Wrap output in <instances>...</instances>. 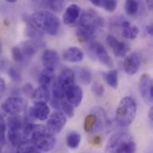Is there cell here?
<instances>
[{
  "instance_id": "8992f818",
  "label": "cell",
  "mask_w": 153,
  "mask_h": 153,
  "mask_svg": "<svg viewBox=\"0 0 153 153\" xmlns=\"http://www.w3.org/2000/svg\"><path fill=\"white\" fill-rule=\"evenodd\" d=\"M66 125V117L65 114L59 110H56L53 112L51 115H49L47 126L48 132H50L52 134H59Z\"/></svg>"
},
{
  "instance_id": "cb8c5ba5",
  "label": "cell",
  "mask_w": 153,
  "mask_h": 153,
  "mask_svg": "<svg viewBox=\"0 0 153 153\" xmlns=\"http://www.w3.org/2000/svg\"><path fill=\"white\" fill-rule=\"evenodd\" d=\"M97 125H98V116L94 112L86 116L84 119V124H83V127L86 132L88 133L93 132Z\"/></svg>"
},
{
  "instance_id": "d4e9b609",
  "label": "cell",
  "mask_w": 153,
  "mask_h": 153,
  "mask_svg": "<svg viewBox=\"0 0 153 153\" xmlns=\"http://www.w3.org/2000/svg\"><path fill=\"white\" fill-rule=\"evenodd\" d=\"M104 78L107 83L113 89H117L118 87V72L117 70H111L104 74Z\"/></svg>"
},
{
  "instance_id": "30bf717a",
  "label": "cell",
  "mask_w": 153,
  "mask_h": 153,
  "mask_svg": "<svg viewBox=\"0 0 153 153\" xmlns=\"http://www.w3.org/2000/svg\"><path fill=\"white\" fill-rule=\"evenodd\" d=\"M143 56L139 52H134L124 61V70L128 75H134L142 65Z\"/></svg>"
},
{
  "instance_id": "4316f807",
  "label": "cell",
  "mask_w": 153,
  "mask_h": 153,
  "mask_svg": "<svg viewBox=\"0 0 153 153\" xmlns=\"http://www.w3.org/2000/svg\"><path fill=\"white\" fill-rule=\"evenodd\" d=\"M51 93H52L53 99L57 100H63L65 97V89L58 83L56 80H55L52 83Z\"/></svg>"
},
{
  "instance_id": "7402d4cb",
  "label": "cell",
  "mask_w": 153,
  "mask_h": 153,
  "mask_svg": "<svg viewBox=\"0 0 153 153\" xmlns=\"http://www.w3.org/2000/svg\"><path fill=\"white\" fill-rule=\"evenodd\" d=\"M91 3L93 5L101 7L109 13L114 12L117 6V2L115 0H91Z\"/></svg>"
},
{
  "instance_id": "44dd1931",
  "label": "cell",
  "mask_w": 153,
  "mask_h": 153,
  "mask_svg": "<svg viewBox=\"0 0 153 153\" xmlns=\"http://www.w3.org/2000/svg\"><path fill=\"white\" fill-rule=\"evenodd\" d=\"M55 81V71L50 70V69H44L41 74H39V83L41 86H48L49 87V85L51 83H53V82Z\"/></svg>"
},
{
  "instance_id": "ba28073f",
  "label": "cell",
  "mask_w": 153,
  "mask_h": 153,
  "mask_svg": "<svg viewBox=\"0 0 153 153\" xmlns=\"http://www.w3.org/2000/svg\"><path fill=\"white\" fill-rule=\"evenodd\" d=\"M131 138L132 136L125 133H118L112 135L106 144L105 153H118L125 143Z\"/></svg>"
},
{
  "instance_id": "6da1fadb",
  "label": "cell",
  "mask_w": 153,
  "mask_h": 153,
  "mask_svg": "<svg viewBox=\"0 0 153 153\" xmlns=\"http://www.w3.org/2000/svg\"><path fill=\"white\" fill-rule=\"evenodd\" d=\"M32 25L49 35L57 34L60 29V20L52 12L47 10L38 11L30 15Z\"/></svg>"
},
{
  "instance_id": "2e32d148",
  "label": "cell",
  "mask_w": 153,
  "mask_h": 153,
  "mask_svg": "<svg viewBox=\"0 0 153 153\" xmlns=\"http://www.w3.org/2000/svg\"><path fill=\"white\" fill-rule=\"evenodd\" d=\"M80 12L81 9L76 4H72L67 6L63 15V22H65V24L70 25L74 23L80 16Z\"/></svg>"
},
{
  "instance_id": "9a60e30c",
  "label": "cell",
  "mask_w": 153,
  "mask_h": 153,
  "mask_svg": "<svg viewBox=\"0 0 153 153\" xmlns=\"http://www.w3.org/2000/svg\"><path fill=\"white\" fill-rule=\"evenodd\" d=\"M63 58L69 63H79L83 60L84 54L81 48L77 47H70L64 51Z\"/></svg>"
},
{
  "instance_id": "9c48e42d",
  "label": "cell",
  "mask_w": 153,
  "mask_h": 153,
  "mask_svg": "<svg viewBox=\"0 0 153 153\" xmlns=\"http://www.w3.org/2000/svg\"><path fill=\"white\" fill-rule=\"evenodd\" d=\"M90 49L93 53V55L96 56V58L104 65L107 67H113L114 66V61L111 58V56L108 55V51L104 48L103 45H101L100 42H91L90 45Z\"/></svg>"
},
{
  "instance_id": "ac0fdd59",
  "label": "cell",
  "mask_w": 153,
  "mask_h": 153,
  "mask_svg": "<svg viewBox=\"0 0 153 153\" xmlns=\"http://www.w3.org/2000/svg\"><path fill=\"white\" fill-rule=\"evenodd\" d=\"M94 30L85 26L79 25L76 30V37L78 40L82 43H91L94 38Z\"/></svg>"
},
{
  "instance_id": "bcb514c9",
  "label": "cell",
  "mask_w": 153,
  "mask_h": 153,
  "mask_svg": "<svg viewBox=\"0 0 153 153\" xmlns=\"http://www.w3.org/2000/svg\"><path fill=\"white\" fill-rule=\"evenodd\" d=\"M1 52H2V42L0 40V54H1Z\"/></svg>"
},
{
  "instance_id": "52a82bcc",
  "label": "cell",
  "mask_w": 153,
  "mask_h": 153,
  "mask_svg": "<svg viewBox=\"0 0 153 153\" xmlns=\"http://www.w3.org/2000/svg\"><path fill=\"white\" fill-rule=\"evenodd\" d=\"M139 91L141 97L147 104H152L153 102V83L152 79L148 74H143L140 77Z\"/></svg>"
},
{
  "instance_id": "f35d334b",
  "label": "cell",
  "mask_w": 153,
  "mask_h": 153,
  "mask_svg": "<svg viewBox=\"0 0 153 153\" xmlns=\"http://www.w3.org/2000/svg\"><path fill=\"white\" fill-rule=\"evenodd\" d=\"M5 90H6V83H5L4 80L0 77V100L3 98V96L5 92Z\"/></svg>"
},
{
  "instance_id": "f1b7e54d",
  "label": "cell",
  "mask_w": 153,
  "mask_h": 153,
  "mask_svg": "<svg viewBox=\"0 0 153 153\" xmlns=\"http://www.w3.org/2000/svg\"><path fill=\"white\" fill-rule=\"evenodd\" d=\"M16 153H41L30 141H26L17 146Z\"/></svg>"
},
{
  "instance_id": "ab89813d",
  "label": "cell",
  "mask_w": 153,
  "mask_h": 153,
  "mask_svg": "<svg viewBox=\"0 0 153 153\" xmlns=\"http://www.w3.org/2000/svg\"><path fill=\"white\" fill-rule=\"evenodd\" d=\"M60 103H61V100H55V99H53V100H50L51 106L54 108H56V109H58L60 108Z\"/></svg>"
},
{
  "instance_id": "60d3db41",
  "label": "cell",
  "mask_w": 153,
  "mask_h": 153,
  "mask_svg": "<svg viewBox=\"0 0 153 153\" xmlns=\"http://www.w3.org/2000/svg\"><path fill=\"white\" fill-rule=\"evenodd\" d=\"M101 142H102V139H101V137L99 136V135L94 136V137L92 138V140H91V143H92L93 145H100V144L101 143Z\"/></svg>"
},
{
  "instance_id": "277c9868",
  "label": "cell",
  "mask_w": 153,
  "mask_h": 153,
  "mask_svg": "<svg viewBox=\"0 0 153 153\" xmlns=\"http://www.w3.org/2000/svg\"><path fill=\"white\" fill-rule=\"evenodd\" d=\"M27 108V102L21 97H10L1 106V111L10 116H20Z\"/></svg>"
},
{
  "instance_id": "e0dca14e",
  "label": "cell",
  "mask_w": 153,
  "mask_h": 153,
  "mask_svg": "<svg viewBox=\"0 0 153 153\" xmlns=\"http://www.w3.org/2000/svg\"><path fill=\"white\" fill-rule=\"evenodd\" d=\"M31 99L34 103H47L50 100V91L48 86L39 85L34 90Z\"/></svg>"
},
{
  "instance_id": "f6af8a7d",
  "label": "cell",
  "mask_w": 153,
  "mask_h": 153,
  "mask_svg": "<svg viewBox=\"0 0 153 153\" xmlns=\"http://www.w3.org/2000/svg\"><path fill=\"white\" fill-rule=\"evenodd\" d=\"M3 143H1V142H0V153H2V147H3Z\"/></svg>"
},
{
  "instance_id": "74e56055",
  "label": "cell",
  "mask_w": 153,
  "mask_h": 153,
  "mask_svg": "<svg viewBox=\"0 0 153 153\" xmlns=\"http://www.w3.org/2000/svg\"><path fill=\"white\" fill-rule=\"evenodd\" d=\"M22 91L26 96H31L34 90H33V87L30 83H25L22 87Z\"/></svg>"
},
{
  "instance_id": "5b68a950",
  "label": "cell",
  "mask_w": 153,
  "mask_h": 153,
  "mask_svg": "<svg viewBox=\"0 0 153 153\" xmlns=\"http://www.w3.org/2000/svg\"><path fill=\"white\" fill-rule=\"evenodd\" d=\"M79 22V25L91 28L95 31L97 29L101 28L104 25V20L91 9L86 10L82 13Z\"/></svg>"
},
{
  "instance_id": "4dcf8cb0",
  "label": "cell",
  "mask_w": 153,
  "mask_h": 153,
  "mask_svg": "<svg viewBox=\"0 0 153 153\" xmlns=\"http://www.w3.org/2000/svg\"><path fill=\"white\" fill-rule=\"evenodd\" d=\"M60 107L62 108L65 116H67L68 117H73L74 116V107L66 100H61Z\"/></svg>"
},
{
  "instance_id": "603a6c76",
  "label": "cell",
  "mask_w": 153,
  "mask_h": 153,
  "mask_svg": "<svg viewBox=\"0 0 153 153\" xmlns=\"http://www.w3.org/2000/svg\"><path fill=\"white\" fill-rule=\"evenodd\" d=\"M76 74L81 82H82L83 84L91 83L92 80V74L90 69L86 67H77Z\"/></svg>"
},
{
  "instance_id": "f546056e",
  "label": "cell",
  "mask_w": 153,
  "mask_h": 153,
  "mask_svg": "<svg viewBox=\"0 0 153 153\" xmlns=\"http://www.w3.org/2000/svg\"><path fill=\"white\" fill-rule=\"evenodd\" d=\"M139 2L135 1V0H128L126 2L125 4V9L126 12L128 15L130 16H134L138 11H139Z\"/></svg>"
},
{
  "instance_id": "ee69618b",
  "label": "cell",
  "mask_w": 153,
  "mask_h": 153,
  "mask_svg": "<svg viewBox=\"0 0 153 153\" xmlns=\"http://www.w3.org/2000/svg\"><path fill=\"white\" fill-rule=\"evenodd\" d=\"M146 3H147V4L149 5V9H151V10H152V5H153L152 1H151V0H148Z\"/></svg>"
},
{
  "instance_id": "ffe728a7",
  "label": "cell",
  "mask_w": 153,
  "mask_h": 153,
  "mask_svg": "<svg viewBox=\"0 0 153 153\" xmlns=\"http://www.w3.org/2000/svg\"><path fill=\"white\" fill-rule=\"evenodd\" d=\"M120 22V27L122 28V35L124 38L128 39H134L138 33H139V29L136 26L132 25L128 21L122 20Z\"/></svg>"
},
{
  "instance_id": "7bdbcfd3",
  "label": "cell",
  "mask_w": 153,
  "mask_h": 153,
  "mask_svg": "<svg viewBox=\"0 0 153 153\" xmlns=\"http://www.w3.org/2000/svg\"><path fill=\"white\" fill-rule=\"evenodd\" d=\"M149 118L151 120V122H153V108H150V111H149Z\"/></svg>"
},
{
  "instance_id": "b9f144b4",
  "label": "cell",
  "mask_w": 153,
  "mask_h": 153,
  "mask_svg": "<svg viewBox=\"0 0 153 153\" xmlns=\"http://www.w3.org/2000/svg\"><path fill=\"white\" fill-rule=\"evenodd\" d=\"M145 30L147 31V33H148L150 36H152L153 35V28L152 25H147L146 28H145Z\"/></svg>"
},
{
  "instance_id": "4fadbf2b",
  "label": "cell",
  "mask_w": 153,
  "mask_h": 153,
  "mask_svg": "<svg viewBox=\"0 0 153 153\" xmlns=\"http://www.w3.org/2000/svg\"><path fill=\"white\" fill-rule=\"evenodd\" d=\"M30 117L39 121H45L50 115V109L47 103H34L29 110Z\"/></svg>"
},
{
  "instance_id": "836d02e7",
  "label": "cell",
  "mask_w": 153,
  "mask_h": 153,
  "mask_svg": "<svg viewBox=\"0 0 153 153\" xmlns=\"http://www.w3.org/2000/svg\"><path fill=\"white\" fill-rule=\"evenodd\" d=\"M12 56H13V60L17 63H21L24 60L23 53L19 47H13L12 48Z\"/></svg>"
},
{
  "instance_id": "5bb4252c",
  "label": "cell",
  "mask_w": 153,
  "mask_h": 153,
  "mask_svg": "<svg viewBox=\"0 0 153 153\" xmlns=\"http://www.w3.org/2000/svg\"><path fill=\"white\" fill-rule=\"evenodd\" d=\"M42 64L46 69H50L55 71V69L59 65V55L56 51L52 49H45L42 53Z\"/></svg>"
},
{
  "instance_id": "7a4b0ae2",
  "label": "cell",
  "mask_w": 153,
  "mask_h": 153,
  "mask_svg": "<svg viewBox=\"0 0 153 153\" xmlns=\"http://www.w3.org/2000/svg\"><path fill=\"white\" fill-rule=\"evenodd\" d=\"M29 141L39 152H48L52 151L56 144V140L54 134L48 132V129L41 125L39 126L34 125Z\"/></svg>"
},
{
  "instance_id": "e575fe53",
  "label": "cell",
  "mask_w": 153,
  "mask_h": 153,
  "mask_svg": "<svg viewBox=\"0 0 153 153\" xmlns=\"http://www.w3.org/2000/svg\"><path fill=\"white\" fill-rule=\"evenodd\" d=\"M8 75L11 78V80L13 81L14 82H21L22 80L21 74L13 66L9 67V69H8Z\"/></svg>"
},
{
  "instance_id": "484cf974",
  "label": "cell",
  "mask_w": 153,
  "mask_h": 153,
  "mask_svg": "<svg viewBox=\"0 0 153 153\" xmlns=\"http://www.w3.org/2000/svg\"><path fill=\"white\" fill-rule=\"evenodd\" d=\"M81 141H82V136L80 134L76 132L70 133L66 137V144L71 149H76L80 145Z\"/></svg>"
},
{
  "instance_id": "3957f363",
  "label": "cell",
  "mask_w": 153,
  "mask_h": 153,
  "mask_svg": "<svg viewBox=\"0 0 153 153\" xmlns=\"http://www.w3.org/2000/svg\"><path fill=\"white\" fill-rule=\"evenodd\" d=\"M137 112L135 100L131 96L123 98L116 110V119L119 126L127 127L134 122Z\"/></svg>"
},
{
  "instance_id": "d590c367",
  "label": "cell",
  "mask_w": 153,
  "mask_h": 153,
  "mask_svg": "<svg viewBox=\"0 0 153 153\" xmlns=\"http://www.w3.org/2000/svg\"><path fill=\"white\" fill-rule=\"evenodd\" d=\"M91 91L94 93V95H96L98 97H101V96H103V94L105 92V88L101 83L96 82V83L93 84V86L91 88Z\"/></svg>"
},
{
  "instance_id": "d6a6232c",
  "label": "cell",
  "mask_w": 153,
  "mask_h": 153,
  "mask_svg": "<svg viewBox=\"0 0 153 153\" xmlns=\"http://www.w3.org/2000/svg\"><path fill=\"white\" fill-rule=\"evenodd\" d=\"M48 6L54 12H61L65 6V2L64 1H48L47 2Z\"/></svg>"
},
{
  "instance_id": "d6986e66",
  "label": "cell",
  "mask_w": 153,
  "mask_h": 153,
  "mask_svg": "<svg viewBox=\"0 0 153 153\" xmlns=\"http://www.w3.org/2000/svg\"><path fill=\"white\" fill-rule=\"evenodd\" d=\"M74 78H75L74 72L70 68H65L61 71L56 81L64 89H65L66 87H68L72 84H74Z\"/></svg>"
},
{
  "instance_id": "8d00e7d4",
  "label": "cell",
  "mask_w": 153,
  "mask_h": 153,
  "mask_svg": "<svg viewBox=\"0 0 153 153\" xmlns=\"http://www.w3.org/2000/svg\"><path fill=\"white\" fill-rule=\"evenodd\" d=\"M6 130V124L4 122V117L2 115H0V142L4 143V133Z\"/></svg>"
},
{
  "instance_id": "83f0119b",
  "label": "cell",
  "mask_w": 153,
  "mask_h": 153,
  "mask_svg": "<svg viewBox=\"0 0 153 153\" xmlns=\"http://www.w3.org/2000/svg\"><path fill=\"white\" fill-rule=\"evenodd\" d=\"M22 51L23 53L24 57L30 58V57H32L36 54L37 48H36V45L33 42H31V41H25V42L22 43Z\"/></svg>"
},
{
  "instance_id": "1f68e13d",
  "label": "cell",
  "mask_w": 153,
  "mask_h": 153,
  "mask_svg": "<svg viewBox=\"0 0 153 153\" xmlns=\"http://www.w3.org/2000/svg\"><path fill=\"white\" fill-rule=\"evenodd\" d=\"M135 150H136L135 143L134 142L133 138H131L130 140L125 143V144L122 146L118 153H135Z\"/></svg>"
},
{
  "instance_id": "8fae6325",
  "label": "cell",
  "mask_w": 153,
  "mask_h": 153,
  "mask_svg": "<svg viewBox=\"0 0 153 153\" xmlns=\"http://www.w3.org/2000/svg\"><path fill=\"white\" fill-rule=\"evenodd\" d=\"M106 41L107 44L110 47V48L114 52L115 56L118 57H124L131 48L128 43L118 40L113 35H108L106 39Z\"/></svg>"
},
{
  "instance_id": "7c38bea8",
  "label": "cell",
  "mask_w": 153,
  "mask_h": 153,
  "mask_svg": "<svg viewBox=\"0 0 153 153\" xmlns=\"http://www.w3.org/2000/svg\"><path fill=\"white\" fill-rule=\"evenodd\" d=\"M65 97L66 101L74 107H79L83 98V92L81 87L75 84H72L65 89Z\"/></svg>"
}]
</instances>
